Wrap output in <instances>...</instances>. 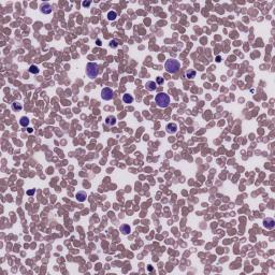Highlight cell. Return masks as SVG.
I'll return each instance as SVG.
<instances>
[{"label":"cell","mask_w":275,"mask_h":275,"mask_svg":"<svg viewBox=\"0 0 275 275\" xmlns=\"http://www.w3.org/2000/svg\"><path fill=\"white\" fill-rule=\"evenodd\" d=\"M82 4H83V7H88V6L90 4V1H84Z\"/></svg>","instance_id":"obj_21"},{"label":"cell","mask_w":275,"mask_h":275,"mask_svg":"<svg viewBox=\"0 0 275 275\" xmlns=\"http://www.w3.org/2000/svg\"><path fill=\"white\" fill-rule=\"evenodd\" d=\"M155 101H156V103H157V105L159 107L166 109L170 104V97H169V95H167L166 92H159L158 95H156Z\"/></svg>","instance_id":"obj_2"},{"label":"cell","mask_w":275,"mask_h":275,"mask_svg":"<svg viewBox=\"0 0 275 275\" xmlns=\"http://www.w3.org/2000/svg\"><path fill=\"white\" fill-rule=\"evenodd\" d=\"M101 98H102L103 100H106V101L111 100V99L113 98V90H112L111 88H109V87L103 88V89L101 90Z\"/></svg>","instance_id":"obj_4"},{"label":"cell","mask_w":275,"mask_h":275,"mask_svg":"<svg viewBox=\"0 0 275 275\" xmlns=\"http://www.w3.org/2000/svg\"><path fill=\"white\" fill-rule=\"evenodd\" d=\"M156 88H157L156 82H154V81H148V82H146V89H147L148 91H154V90H156Z\"/></svg>","instance_id":"obj_9"},{"label":"cell","mask_w":275,"mask_h":275,"mask_svg":"<svg viewBox=\"0 0 275 275\" xmlns=\"http://www.w3.org/2000/svg\"><path fill=\"white\" fill-rule=\"evenodd\" d=\"M166 129H167V131L169 133L174 134L177 131V125H176V124H174V122H170V124H168V125H167Z\"/></svg>","instance_id":"obj_7"},{"label":"cell","mask_w":275,"mask_h":275,"mask_svg":"<svg viewBox=\"0 0 275 275\" xmlns=\"http://www.w3.org/2000/svg\"><path fill=\"white\" fill-rule=\"evenodd\" d=\"M19 124H21V126H23V127H27L29 125V119L24 116V117H22L19 119Z\"/></svg>","instance_id":"obj_16"},{"label":"cell","mask_w":275,"mask_h":275,"mask_svg":"<svg viewBox=\"0 0 275 275\" xmlns=\"http://www.w3.org/2000/svg\"><path fill=\"white\" fill-rule=\"evenodd\" d=\"M156 84H158V85H162V84H163V77L158 76V77L156 78Z\"/></svg>","instance_id":"obj_19"},{"label":"cell","mask_w":275,"mask_h":275,"mask_svg":"<svg viewBox=\"0 0 275 275\" xmlns=\"http://www.w3.org/2000/svg\"><path fill=\"white\" fill-rule=\"evenodd\" d=\"M110 46H111L112 48H115V47L118 46V42L116 40H111V41H110Z\"/></svg>","instance_id":"obj_18"},{"label":"cell","mask_w":275,"mask_h":275,"mask_svg":"<svg viewBox=\"0 0 275 275\" xmlns=\"http://www.w3.org/2000/svg\"><path fill=\"white\" fill-rule=\"evenodd\" d=\"M86 74L89 78H96L99 74V66L96 62H88L86 66Z\"/></svg>","instance_id":"obj_3"},{"label":"cell","mask_w":275,"mask_h":275,"mask_svg":"<svg viewBox=\"0 0 275 275\" xmlns=\"http://www.w3.org/2000/svg\"><path fill=\"white\" fill-rule=\"evenodd\" d=\"M75 198H76V200L78 202H84L86 200V198H87V195H86L85 191H78L77 194L75 195Z\"/></svg>","instance_id":"obj_8"},{"label":"cell","mask_w":275,"mask_h":275,"mask_svg":"<svg viewBox=\"0 0 275 275\" xmlns=\"http://www.w3.org/2000/svg\"><path fill=\"white\" fill-rule=\"evenodd\" d=\"M115 122H116V118H115V116H112V115H110V116H107L106 118H105V124L107 126H114L115 125Z\"/></svg>","instance_id":"obj_10"},{"label":"cell","mask_w":275,"mask_h":275,"mask_svg":"<svg viewBox=\"0 0 275 275\" xmlns=\"http://www.w3.org/2000/svg\"><path fill=\"white\" fill-rule=\"evenodd\" d=\"M122 100H124V102L125 103H132L133 102V97L131 95H129V94H125L122 96Z\"/></svg>","instance_id":"obj_12"},{"label":"cell","mask_w":275,"mask_h":275,"mask_svg":"<svg viewBox=\"0 0 275 275\" xmlns=\"http://www.w3.org/2000/svg\"><path fill=\"white\" fill-rule=\"evenodd\" d=\"M29 72H30L31 74H38V73H39V68H38L37 66L32 65V66L29 67Z\"/></svg>","instance_id":"obj_17"},{"label":"cell","mask_w":275,"mask_h":275,"mask_svg":"<svg viewBox=\"0 0 275 275\" xmlns=\"http://www.w3.org/2000/svg\"><path fill=\"white\" fill-rule=\"evenodd\" d=\"M40 10H41V12H42L43 14H51L53 9H52V6L48 2H43V3H41V6H40Z\"/></svg>","instance_id":"obj_5"},{"label":"cell","mask_w":275,"mask_h":275,"mask_svg":"<svg viewBox=\"0 0 275 275\" xmlns=\"http://www.w3.org/2000/svg\"><path fill=\"white\" fill-rule=\"evenodd\" d=\"M164 68H166V71L168 73L174 74V73H177L178 71H180L181 63L178 60H175V59H168L166 61V65H164Z\"/></svg>","instance_id":"obj_1"},{"label":"cell","mask_w":275,"mask_h":275,"mask_svg":"<svg viewBox=\"0 0 275 275\" xmlns=\"http://www.w3.org/2000/svg\"><path fill=\"white\" fill-rule=\"evenodd\" d=\"M220 59H222V58H220V56H217V58H216V60H217V61H218V62H219V61H220Z\"/></svg>","instance_id":"obj_23"},{"label":"cell","mask_w":275,"mask_h":275,"mask_svg":"<svg viewBox=\"0 0 275 275\" xmlns=\"http://www.w3.org/2000/svg\"><path fill=\"white\" fill-rule=\"evenodd\" d=\"M196 74H197V72H196L195 70H190V69H189V70H187L186 73H185L186 77H187V78H190V80H191V78H195V77H196Z\"/></svg>","instance_id":"obj_14"},{"label":"cell","mask_w":275,"mask_h":275,"mask_svg":"<svg viewBox=\"0 0 275 275\" xmlns=\"http://www.w3.org/2000/svg\"><path fill=\"white\" fill-rule=\"evenodd\" d=\"M130 231H131V229H130V227H129V225H121L120 226V232L122 233V234H125V235H127V234H129L130 233Z\"/></svg>","instance_id":"obj_11"},{"label":"cell","mask_w":275,"mask_h":275,"mask_svg":"<svg viewBox=\"0 0 275 275\" xmlns=\"http://www.w3.org/2000/svg\"><path fill=\"white\" fill-rule=\"evenodd\" d=\"M148 270H149V271H152V270H153V268L150 267V266H148Z\"/></svg>","instance_id":"obj_24"},{"label":"cell","mask_w":275,"mask_h":275,"mask_svg":"<svg viewBox=\"0 0 275 275\" xmlns=\"http://www.w3.org/2000/svg\"><path fill=\"white\" fill-rule=\"evenodd\" d=\"M35 191H36V190H35V189H31V190H28V191H27V195H29V196H31V195H33V194H35Z\"/></svg>","instance_id":"obj_20"},{"label":"cell","mask_w":275,"mask_h":275,"mask_svg":"<svg viewBox=\"0 0 275 275\" xmlns=\"http://www.w3.org/2000/svg\"><path fill=\"white\" fill-rule=\"evenodd\" d=\"M96 43H97V45H98V46H101V40H100V39H97V41H96Z\"/></svg>","instance_id":"obj_22"},{"label":"cell","mask_w":275,"mask_h":275,"mask_svg":"<svg viewBox=\"0 0 275 275\" xmlns=\"http://www.w3.org/2000/svg\"><path fill=\"white\" fill-rule=\"evenodd\" d=\"M263 227L264 228H267V229H269V230H271V229H273L274 227H275V220L273 218H267V219H264L263 220Z\"/></svg>","instance_id":"obj_6"},{"label":"cell","mask_w":275,"mask_h":275,"mask_svg":"<svg viewBox=\"0 0 275 275\" xmlns=\"http://www.w3.org/2000/svg\"><path fill=\"white\" fill-rule=\"evenodd\" d=\"M22 109H23V105L19 102H13L12 103V110L14 112H19V111H22Z\"/></svg>","instance_id":"obj_13"},{"label":"cell","mask_w":275,"mask_h":275,"mask_svg":"<svg viewBox=\"0 0 275 275\" xmlns=\"http://www.w3.org/2000/svg\"><path fill=\"white\" fill-rule=\"evenodd\" d=\"M117 17V13L115 11H110L107 13V19L109 21H115Z\"/></svg>","instance_id":"obj_15"}]
</instances>
